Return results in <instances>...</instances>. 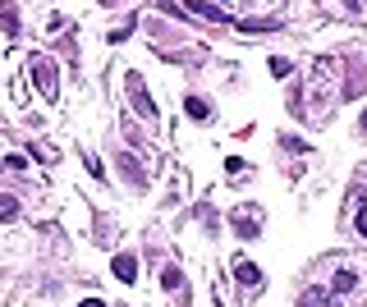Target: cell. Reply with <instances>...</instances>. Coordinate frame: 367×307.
I'll use <instances>...</instances> for the list:
<instances>
[{
	"mask_svg": "<svg viewBox=\"0 0 367 307\" xmlns=\"http://www.w3.org/2000/svg\"><path fill=\"white\" fill-rule=\"evenodd\" d=\"M33 83H37V92H42L46 101L60 97V74H55L51 55H33Z\"/></svg>",
	"mask_w": 367,
	"mask_h": 307,
	"instance_id": "1",
	"label": "cell"
},
{
	"mask_svg": "<svg viewBox=\"0 0 367 307\" xmlns=\"http://www.w3.org/2000/svg\"><path fill=\"white\" fill-rule=\"evenodd\" d=\"M184 14L202 18V23H230V14L220 5H211V0H184Z\"/></svg>",
	"mask_w": 367,
	"mask_h": 307,
	"instance_id": "2",
	"label": "cell"
},
{
	"mask_svg": "<svg viewBox=\"0 0 367 307\" xmlns=\"http://www.w3.org/2000/svg\"><path fill=\"white\" fill-rule=\"evenodd\" d=\"M257 225H262V211L257 207H239L235 211V234L239 238H257Z\"/></svg>",
	"mask_w": 367,
	"mask_h": 307,
	"instance_id": "3",
	"label": "cell"
},
{
	"mask_svg": "<svg viewBox=\"0 0 367 307\" xmlns=\"http://www.w3.org/2000/svg\"><path fill=\"white\" fill-rule=\"evenodd\" d=\"M129 97H133V110H138V115L157 120V105H152V97H147V92H142V79H138V74H129Z\"/></svg>",
	"mask_w": 367,
	"mask_h": 307,
	"instance_id": "4",
	"label": "cell"
},
{
	"mask_svg": "<svg viewBox=\"0 0 367 307\" xmlns=\"http://www.w3.org/2000/svg\"><path fill=\"white\" fill-rule=\"evenodd\" d=\"M235 280L248 284V289H262V266L248 262V257H239V262H235Z\"/></svg>",
	"mask_w": 367,
	"mask_h": 307,
	"instance_id": "5",
	"label": "cell"
},
{
	"mask_svg": "<svg viewBox=\"0 0 367 307\" xmlns=\"http://www.w3.org/2000/svg\"><path fill=\"white\" fill-rule=\"evenodd\" d=\"M115 280H124V284H133V280H138V262H133L129 253H120V257H115Z\"/></svg>",
	"mask_w": 367,
	"mask_h": 307,
	"instance_id": "6",
	"label": "cell"
},
{
	"mask_svg": "<svg viewBox=\"0 0 367 307\" xmlns=\"http://www.w3.org/2000/svg\"><path fill=\"white\" fill-rule=\"evenodd\" d=\"M298 307H331V294L326 289H303L298 294Z\"/></svg>",
	"mask_w": 367,
	"mask_h": 307,
	"instance_id": "7",
	"label": "cell"
},
{
	"mask_svg": "<svg viewBox=\"0 0 367 307\" xmlns=\"http://www.w3.org/2000/svg\"><path fill=\"white\" fill-rule=\"evenodd\" d=\"M184 110H188L193 120H207V115H211V105L202 101V97H188V101H184Z\"/></svg>",
	"mask_w": 367,
	"mask_h": 307,
	"instance_id": "8",
	"label": "cell"
},
{
	"mask_svg": "<svg viewBox=\"0 0 367 307\" xmlns=\"http://www.w3.org/2000/svg\"><path fill=\"white\" fill-rule=\"evenodd\" d=\"M161 284H166L170 294H179V289H184V275L175 271V266H166V275H161Z\"/></svg>",
	"mask_w": 367,
	"mask_h": 307,
	"instance_id": "9",
	"label": "cell"
},
{
	"mask_svg": "<svg viewBox=\"0 0 367 307\" xmlns=\"http://www.w3.org/2000/svg\"><path fill=\"white\" fill-rule=\"evenodd\" d=\"M14 216H18V202L9 193H0V220H14Z\"/></svg>",
	"mask_w": 367,
	"mask_h": 307,
	"instance_id": "10",
	"label": "cell"
},
{
	"mask_svg": "<svg viewBox=\"0 0 367 307\" xmlns=\"http://www.w3.org/2000/svg\"><path fill=\"white\" fill-rule=\"evenodd\" d=\"M354 284H358V280H354V271H340V275H335V294H349Z\"/></svg>",
	"mask_w": 367,
	"mask_h": 307,
	"instance_id": "11",
	"label": "cell"
},
{
	"mask_svg": "<svg viewBox=\"0 0 367 307\" xmlns=\"http://www.w3.org/2000/svg\"><path fill=\"white\" fill-rule=\"evenodd\" d=\"M271 74H276V79H285V74H289V60H285V55H276V60H271Z\"/></svg>",
	"mask_w": 367,
	"mask_h": 307,
	"instance_id": "12",
	"label": "cell"
},
{
	"mask_svg": "<svg viewBox=\"0 0 367 307\" xmlns=\"http://www.w3.org/2000/svg\"><path fill=\"white\" fill-rule=\"evenodd\" d=\"M358 234H367V207H358Z\"/></svg>",
	"mask_w": 367,
	"mask_h": 307,
	"instance_id": "13",
	"label": "cell"
},
{
	"mask_svg": "<svg viewBox=\"0 0 367 307\" xmlns=\"http://www.w3.org/2000/svg\"><path fill=\"white\" fill-rule=\"evenodd\" d=\"M79 307H106V303H101V299H83Z\"/></svg>",
	"mask_w": 367,
	"mask_h": 307,
	"instance_id": "14",
	"label": "cell"
},
{
	"mask_svg": "<svg viewBox=\"0 0 367 307\" xmlns=\"http://www.w3.org/2000/svg\"><path fill=\"white\" fill-rule=\"evenodd\" d=\"M244 5H280V0H244Z\"/></svg>",
	"mask_w": 367,
	"mask_h": 307,
	"instance_id": "15",
	"label": "cell"
},
{
	"mask_svg": "<svg viewBox=\"0 0 367 307\" xmlns=\"http://www.w3.org/2000/svg\"><path fill=\"white\" fill-rule=\"evenodd\" d=\"M363 133H367V110H363Z\"/></svg>",
	"mask_w": 367,
	"mask_h": 307,
	"instance_id": "16",
	"label": "cell"
},
{
	"mask_svg": "<svg viewBox=\"0 0 367 307\" xmlns=\"http://www.w3.org/2000/svg\"><path fill=\"white\" fill-rule=\"evenodd\" d=\"M220 5H225V0H220Z\"/></svg>",
	"mask_w": 367,
	"mask_h": 307,
	"instance_id": "17",
	"label": "cell"
}]
</instances>
